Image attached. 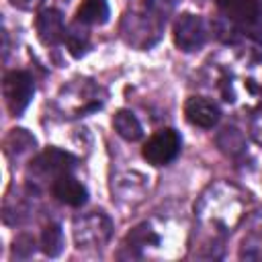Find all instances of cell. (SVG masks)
Listing matches in <instances>:
<instances>
[{"mask_svg":"<svg viewBox=\"0 0 262 262\" xmlns=\"http://www.w3.org/2000/svg\"><path fill=\"white\" fill-rule=\"evenodd\" d=\"M217 88L225 102H250L262 94V57L256 51L233 55L217 76Z\"/></svg>","mask_w":262,"mask_h":262,"instance_id":"2","label":"cell"},{"mask_svg":"<svg viewBox=\"0 0 262 262\" xmlns=\"http://www.w3.org/2000/svg\"><path fill=\"white\" fill-rule=\"evenodd\" d=\"M258 6H260V18H262V2H260V4H258Z\"/></svg>","mask_w":262,"mask_h":262,"instance_id":"27","label":"cell"},{"mask_svg":"<svg viewBox=\"0 0 262 262\" xmlns=\"http://www.w3.org/2000/svg\"><path fill=\"white\" fill-rule=\"evenodd\" d=\"M252 37L262 45V27H254V29H252Z\"/></svg>","mask_w":262,"mask_h":262,"instance_id":"26","label":"cell"},{"mask_svg":"<svg viewBox=\"0 0 262 262\" xmlns=\"http://www.w3.org/2000/svg\"><path fill=\"white\" fill-rule=\"evenodd\" d=\"M248 207V194L231 182H215L205 188L194 205V213L199 221L213 231L227 233L231 231L244 217Z\"/></svg>","mask_w":262,"mask_h":262,"instance_id":"1","label":"cell"},{"mask_svg":"<svg viewBox=\"0 0 262 262\" xmlns=\"http://www.w3.org/2000/svg\"><path fill=\"white\" fill-rule=\"evenodd\" d=\"M217 8L227 23L252 27L260 18V6L256 0H217Z\"/></svg>","mask_w":262,"mask_h":262,"instance_id":"12","label":"cell"},{"mask_svg":"<svg viewBox=\"0 0 262 262\" xmlns=\"http://www.w3.org/2000/svg\"><path fill=\"white\" fill-rule=\"evenodd\" d=\"M76 158L63 149H57V147H47L45 151H41L37 158L31 160V174L33 178L37 180H53L63 176V174H70L76 166Z\"/></svg>","mask_w":262,"mask_h":262,"instance_id":"7","label":"cell"},{"mask_svg":"<svg viewBox=\"0 0 262 262\" xmlns=\"http://www.w3.org/2000/svg\"><path fill=\"white\" fill-rule=\"evenodd\" d=\"M74 242L80 250L102 248L113 235V221L102 211H90L74 219L72 225Z\"/></svg>","mask_w":262,"mask_h":262,"instance_id":"4","label":"cell"},{"mask_svg":"<svg viewBox=\"0 0 262 262\" xmlns=\"http://www.w3.org/2000/svg\"><path fill=\"white\" fill-rule=\"evenodd\" d=\"M250 137L254 139V143L262 147V104L256 106L250 117Z\"/></svg>","mask_w":262,"mask_h":262,"instance_id":"23","label":"cell"},{"mask_svg":"<svg viewBox=\"0 0 262 262\" xmlns=\"http://www.w3.org/2000/svg\"><path fill=\"white\" fill-rule=\"evenodd\" d=\"M104 98H106V92L94 80L76 78L59 90L57 104L68 117H82L98 111L104 104Z\"/></svg>","mask_w":262,"mask_h":262,"instance_id":"3","label":"cell"},{"mask_svg":"<svg viewBox=\"0 0 262 262\" xmlns=\"http://www.w3.org/2000/svg\"><path fill=\"white\" fill-rule=\"evenodd\" d=\"M51 192L59 203H63L68 207H82L88 201L86 186L80 180H76L72 174H63V176L55 178L51 184Z\"/></svg>","mask_w":262,"mask_h":262,"instance_id":"14","label":"cell"},{"mask_svg":"<svg viewBox=\"0 0 262 262\" xmlns=\"http://www.w3.org/2000/svg\"><path fill=\"white\" fill-rule=\"evenodd\" d=\"M111 16L106 0H82L76 10V20L82 25H104Z\"/></svg>","mask_w":262,"mask_h":262,"instance_id":"15","label":"cell"},{"mask_svg":"<svg viewBox=\"0 0 262 262\" xmlns=\"http://www.w3.org/2000/svg\"><path fill=\"white\" fill-rule=\"evenodd\" d=\"M180 147H182V139H180V133L176 129H160L156 131L145 143H143V149H141V156L143 160H147V164L151 166H166L170 162L176 160V156L180 154Z\"/></svg>","mask_w":262,"mask_h":262,"instance_id":"6","label":"cell"},{"mask_svg":"<svg viewBox=\"0 0 262 262\" xmlns=\"http://www.w3.org/2000/svg\"><path fill=\"white\" fill-rule=\"evenodd\" d=\"M178 4L180 0H145V12L164 25Z\"/></svg>","mask_w":262,"mask_h":262,"instance_id":"21","label":"cell"},{"mask_svg":"<svg viewBox=\"0 0 262 262\" xmlns=\"http://www.w3.org/2000/svg\"><path fill=\"white\" fill-rule=\"evenodd\" d=\"M172 35H174V43H176V47L180 51L192 53V51H199L205 45L207 27H205V20L201 16L184 12L174 20Z\"/></svg>","mask_w":262,"mask_h":262,"instance_id":"9","label":"cell"},{"mask_svg":"<svg viewBox=\"0 0 262 262\" xmlns=\"http://www.w3.org/2000/svg\"><path fill=\"white\" fill-rule=\"evenodd\" d=\"M217 141H219V147L231 156H235L237 151L244 149V137L235 127H225Z\"/></svg>","mask_w":262,"mask_h":262,"instance_id":"22","label":"cell"},{"mask_svg":"<svg viewBox=\"0 0 262 262\" xmlns=\"http://www.w3.org/2000/svg\"><path fill=\"white\" fill-rule=\"evenodd\" d=\"M63 43L68 47V51L74 57H82L90 45V31L88 25H82L78 20H74L70 27H66V35H63Z\"/></svg>","mask_w":262,"mask_h":262,"instance_id":"17","label":"cell"},{"mask_svg":"<svg viewBox=\"0 0 262 262\" xmlns=\"http://www.w3.org/2000/svg\"><path fill=\"white\" fill-rule=\"evenodd\" d=\"M35 137L27 129H12L4 139V151L10 160H18L35 149Z\"/></svg>","mask_w":262,"mask_h":262,"instance_id":"16","label":"cell"},{"mask_svg":"<svg viewBox=\"0 0 262 262\" xmlns=\"http://www.w3.org/2000/svg\"><path fill=\"white\" fill-rule=\"evenodd\" d=\"M35 29H37V37L43 45H57L59 41H63V35H66L63 14L55 8H43L37 14Z\"/></svg>","mask_w":262,"mask_h":262,"instance_id":"13","label":"cell"},{"mask_svg":"<svg viewBox=\"0 0 262 262\" xmlns=\"http://www.w3.org/2000/svg\"><path fill=\"white\" fill-rule=\"evenodd\" d=\"M2 92H4V100H6V106L8 111L18 117L25 113V108L29 106L33 94H35V84H33V78L29 72H23V70H12L4 76V82H2Z\"/></svg>","mask_w":262,"mask_h":262,"instance_id":"8","label":"cell"},{"mask_svg":"<svg viewBox=\"0 0 262 262\" xmlns=\"http://www.w3.org/2000/svg\"><path fill=\"white\" fill-rule=\"evenodd\" d=\"M41 250L49 258H57L61 254V250H63V229L57 223L45 225V229L41 233Z\"/></svg>","mask_w":262,"mask_h":262,"instance_id":"19","label":"cell"},{"mask_svg":"<svg viewBox=\"0 0 262 262\" xmlns=\"http://www.w3.org/2000/svg\"><path fill=\"white\" fill-rule=\"evenodd\" d=\"M160 248H162V237L156 231V227L147 221L135 225L123 242V252H129V258H143Z\"/></svg>","mask_w":262,"mask_h":262,"instance_id":"10","label":"cell"},{"mask_svg":"<svg viewBox=\"0 0 262 262\" xmlns=\"http://www.w3.org/2000/svg\"><path fill=\"white\" fill-rule=\"evenodd\" d=\"M184 117L194 127L213 129L221 119V111H219L217 102H213L205 96H190L184 102Z\"/></svg>","mask_w":262,"mask_h":262,"instance_id":"11","label":"cell"},{"mask_svg":"<svg viewBox=\"0 0 262 262\" xmlns=\"http://www.w3.org/2000/svg\"><path fill=\"white\" fill-rule=\"evenodd\" d=\"M129 180H131V174L119 176L117 182H115V188H117V192H119L121 199H127V201L137 199L139 201L143 196V192H145V176H141V174L135 172L133 182H129Z\"/></svg>","mask_w":262,"mask_h":262,"instance_id":"20","label":"cell"},{"mask_svg":"<svg viewBox=\"0 0 262 262\" xmlns=\"http://www.w3.org/2000/svg\"><path fill=\"white\" fill-rule=\"evenodd\" d=\"M162 29L164 25L154 16H149L147 12L145 14L127 12L121 20V37L127 45L135 49H147L154 43H158V39L162 37Z\"/></svg>","mask_w":262,"mask_h":262,"instance_id":"5","label":"cell"},{"mask_svg":"<svg viewBox=\"0 0 262 262\" xmlns=\"http://www.w3.org/2000/svg\"><path fill=\"white\" fill-rule=\"evenodd\" d=\"M10 4L18 10H35L43 4V0H10Z\"/></svg>","mask_w":262,"mask_h":262,"instance_id":"25","label":"cell"},{"mask_svg":"<svg viewBox=\"0 0 262 262\" xmlns=\"http://www.w3.org/2000/svg\"><path fill=\"white\" fill-rule=\"evenodd\" d=\"M113 127H115V131H117V135H121V137L127 139V141H137V139H141V135H143V129H141L139 119H137L131 111H127V108H121V111L115 113V117H113Z\"/></svg>","mask_w":262,"mask_h":262,"instance_id":"18","label":"cell"},{"mask_svg":"<svg viewBox=\"0 0 262 262\" xmlns=\"http://www.w3.org/2000/svg\"><path fill=\"white\" fill-rule=\"evenodd\" d=\"M33 252H35V239L31 235H20L14 239V256L29 258Z\"/></svg>","mask_w":262,"mask_h":262,"instance_id":"24","label":"cell"}]
</instances>
